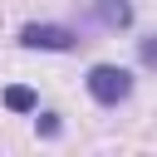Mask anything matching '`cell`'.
<instances>
[{
    "instance_id": "cell-5",
    "label": "cell",
    "mask_w": 157,
    "mask_h": 157,
    "mask_svg": "<svg viewBox=\"0 0 157 157\" xmlns=\"http://www.w3.org/2000/svg\"><path fill=\"white\" fill-rule=\"evenodd\" d=\"M137 54H142V64H147V69H157V34H152V39H142V44H137Z\"/></svg>"
},
{
    "instance_id": "cell-1",
    "label": "cell",
    "mask_w": 157,
    "mask_h": 157,
    "mask_svg": "<svg viewBox=\"0 0 157 157\" xmlns=\"http://www.w3.org/2000/svg\"><path fill=\"white\" fill-rule=\"evenodd\" d=\"M88 93H93L98 103H123V98L132 93V74L118 69V64H93V69H88Z\"/></svg>"
},
{
    "instance_id": "cell-4",
    "label": "cell",
    "mask_w": 157,
    "mask_h": 157,
    "mask_svg": "<svg viewBox=\"0 0 157 157\" xmlns=\"http://www.w3.org/2000/svg\"><path fill=\"white\" fill-rule=\"evenodd\" d=\"M5 103H10L15 113H29V108H34V93H29V88H10V93H5Z\"/></svg>"
},
{
    "instance_id": "cell-3",
    "label": "cell",
    "mask_w": 157,
    "mask_h": 157,
    "mask_svg": "<svg viewBox=\"0 0 157 157\" xmlns=\"http://www.w3.org/2000/svg\"><path fill=\"white\" fill-rule=\"evenodd\" d=\"M98 20H103V25H113V29H123V25L132 20V10H128L123 0H98Z\"/></svg>"
},
{
    "instance_id": "cell-2",
    "label": "cell",
    "mask_w": 157,
    "mask_h": 157,
    "mask_svg": "<svg viewBox=\"0 0 157 157\" xmlns=\"http://www.w3.org/2000/svg\"><path fill=\"white\" fill-rule=\"evenodd\" d=\"M20 44L25 49H74V29H64V25H25Z\"/></svg>"
}]
</instances>
